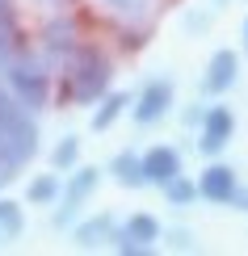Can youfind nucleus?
Masks as SVG:
<instances>
[{
    "mask_svg": "<svg viewBox=\"0 0 248 256\" xmlns=\"http://www.w3.org/2000/svg\"><path fill=\"white\" fill-rule=\"evenodd\" d=\"M114 80V63L101 46L93 42H80L68 59H63V92H68L76 105H97L101 92H110Z\"/></svg>",
    "mask_w": 248,
    "mask_h": 256,
    "instance_id": "nucleus-1",
    "label": "nucleus"
},
{
    "mask_svg": "<svg viewBox=\"0 0 248 256\" xmlns=\"http://www.w3.org/2000/svg\"><path fill=\"white\" fill-rule=\"evenodd\" d=\"M0 152L13 168H26L30 160L38 156V122H34V110H26L9 84L0 80Z\"/></svg>",
    "mask_w": 248,
    "mask_h": 256,
    "instance_id": "nucleus-2",
    "label": "nucleus"
},
{
    "mask_svg": "<svg viewBox=\"0 0 248 256\" xmlns=\"http://www.w3.org/2000/svg\"><path fill=\"white\" fill-rule=\"evenodd\" d=\"M0 80L9 84V92L26 105V110H47V101H51V72H47V63H42L34 50H17L9 63H0Z\"/></svg>",
    "mask_w": 248,
    "mask_h": 256,
    "instance_id": "nucleus-3",
    "label": "nucleus"
},
{
    "mask_svg": "<svg viewBox=\"0 0 248 256\" xmlns=\"http://www.w3.org/2000/svg\"><path fill=\"white\" fill-rule=\"evenodd\" d=\"M97 185H101V172L97 168H72V176H68V185L59 189V202H55V227H72L76 222V214L84 210V202H89L97 194Z\"/></svg>",
    "mask_w": 248,
    "mask_h": 256,
    "instance_id": "nucleus-4",
    "label": "nucleus"
},
{
    "mask_svg": "<svg viewBox=\"0 0 248 256\" xmlns=\"http://www.w3.org/2000/svg\"><path fill=\"white\" fill-rule=\"evenodd\" d=\"M156 240H160V222L152 218V214H131L122 222V227L114 231V248L122 252V256H147L156 248Z\"/></svg>",
    "mask_w": 248,
    "mask_h": 256,
    "instance_id": "nucleus-5",
    "label": "nucleus"
},
{
    "mask_svg": "<svg viewBox=\"0 0 248 256\" xmlns=\"http://www.w3.org/2000/svg\"><path fill=\"white\" fill-rule=\"evenodd\" d=\"M231 134H235V114L227 105L202 110V122H198V152L202 156H219L223 147L231 143Z\"/></svg>",
    "mask_w": 248,
    "mask_h": 256,
    "instance_id": "nucleus-6",
    "label": "nucleus"
},
{
    "mask_svg": "<svg viewBox=\"0 0 248 256\" xmlns=\"http://www.w3.org/2000/svg\"><path fill=\"white\" fill-rule=\"evenodd\" d=\"M172 97H177V92H172V80H164V76H160V80H147V84H143V92L131 101V105H135V110H131V114H135V122H139V126L160 122V118L172 110Z\"/></svg>",
    "mask_w": 248,
    "mask_h": 256,
    "instance_id": "nucleus-7",
    "label": "nucleus"
},
{
    "mask_svg": "<svg viewBox=\"0 0 248 256\" xmlns=\"http://www.w3.org/2000/svg\"><path fill=\"white\" fill-rule=\"evenodd\" d=\"M235 189H240V176H235L231 164H206L198 176V198L214 202V206H231Z\"/></svg>",
    "mask_w": 248,
    "mask_h": 256,
    "instance_id": "nucleus-8",
    "label": "nucleus"
},
{
    "mask_svg": "<svg viewBox=\"0 0 248 256\" xmlns=\"http://www.w3.org/2000/svg\"><path fill=\"white\" fill-rule=\"evenodd\" d=\"M235 80H240V55H235V50H227V46H219V50L210 55V63H206L202 92H206V97H223Z\"/></svg>",
    "mask_w": 248,
    "mask_h": 256,
    "instance_id": "nucleus-9",
    "label": "nucleus"
},
{
    "mask_svg": "<svg viewBox=\"0 0 248 256\" xmlns=\"http://www.w3.org/2000/svg\"><path fill=\"white\" fill-rule=\"evenodd\" d=\"M76 46H80V30H76V21H72V17L47 21V30H42V50H47L51 63H59V68H63V59H68Z\"/></svg>",
    "mask_w": 248,
    "mask_h": 256,
    "instance_id": "nucleus-10",
    "label": "nucleus"
},
{
    "mask_svg": "<svg viewBox=\"0 0 248 256\" xmlns=\"http://www.w3.org/2000/svg\"><path fill=\"white\" fill-rule=\"evenodd\" d=\"M181 172V152L177 147H147L143 152V176H147V185H168L172 176Z\"/></svg>",
    "mask_w": 248,
    "mask_h": 256,
    "instance_id": "nucleus-11",
    "label": "nucleus"
},
{
    "mask_svg": "<svg viewBox=\"0 0 248 256\" xmlns=\"http://www.w3.org/2000/svg\"><path fill=\"white\" fill-rule=\"evenodd\" d=\"M17 50H26V34H21L17 8H13V0H0V63H9Z\"/></svg>",
    "mask_w": 248,
    "mask_h": 256,
    "instance_id": "nucleus-12",
    "label": "nucleus"
},
{
    "mask_svg": "<svg viewBox=\"0 0 248 256\" xmlns=\"http://www.w3.org/2000/svg\"><path fill=\"white\" fill-rule=\"evenodd\" d=\"M110 176H114L122 189H143V185H147V176H143V156H135V152H118L114 164H110Z\"/></svg>",
    "mask_w": 248,
    "mask_h": 256,
    "instance_id": "nucleus-13",
    "label": "nucleus"
},
{
    "mask_svg": "<svg viewBox=\"0 0 248 256\" xmlns=\"http://www.w3.org/2000/svg\"><path fill=\"white\" fill-rule=\"evenodd\" d=\"M114 231H118L114 214H93V218H84L76 227V244L80 248H101V244L114 240Z\"/></svg>",
    "mask_w": 248,
    "mask_h": 256,
    "instance_id": "nucleus-14",
    "label": "nucleus"
},
{
    "mask_svg": "<svg viewBox=\"0 0 248 256\" xmlns=\"http://www.w3.org/2000/svg\"><path fill=\"white\" fill-rule=\"evenodd\" d=\"M126 105H131V92H101L97 97V110H93V130H110L126 114Z\"/></svg>",
    "mask_w": 248,
    "mask_h": 256,
    "instance_id": "nucleus-15",
    "label": "nucleus"
},
{
    "mask_svg": "<svg viewBox=\"0 0 248 256\" xmlns=\"http://www.w3.org/2000/svg\"><path fill=\"white\" fill-rule=\"evenodd\" d=\"M59 189H63L59 172H42V176H34V180H30L26 202H30V206H55V202H59Z\"/></svg>",
    "mask_w": 248,
    "mask_h": 256,
    "instance_id": "nucleus-16",
    "label": "nucleus"
},
{
    "mask_svg": "<svg viewBox=\"0 0 248 256\" xmlns=\"http://www.w3.org/2000/svg\"><path fill=\"white\" fill-rule=\"evenodd\" d=\"M168 198V206H189V202H198V180H189L185 172H177L168 180V185H160Z\"/></svg>",
    "mask_w": 248,
    "mask_h": 256,
    "instance_id": "nucleus-17",
    "label": "nucleus"
},
{
    "mask_svg": "<svg viewBox=\"0 0 248 256\" xmlns=\"http://www.w3.org/2000/svg\"><path fill=\"white\" fill-rule=\"evenodd\" d=\"M76 160H80V138H76V134L59 138L55 152H51V168H55V172H72V168H76Z\"/></svg>",
    "mask_w": 248,
    "mask_h": 256,
    "instance_id": "nucleus-18",
    "label": "nucleus"
},
{
    "mask_svg": "<svg viewBox=\"0 0 248 256\" xmlns=\"http://www.w3.org/2000/svg\"><path fill=\"white\" fill-rule=\"evenodd\" d=\"M21 231H26V214H21V206L0 198V240H17Z\"/></svg>",
    "mask_w": 248,
    "mask_h": 256,
    "instance_id": "nucleus-19",
    "label": "nucleus"
},
{
    "mask_svg": "<svg viewBox=\"0 0 248 256\" xmlns=\"http://www.w3.org/2000/svg\"><path fill=\"white\" fill-rule=\"evenodd\" d=\"M13 172H17V168H13V164H9V160H5V152H0V189L9 185V176H13Z\"/></svg>",
    "mask_w": 248,
    "mask_h": 256,
    "instance_id": "nucleus-20",
    "label": "nucleus"
},
{
    "mask_svg": "<svg viewBox=\"0 0 248 256\" xmlns=\"http://www.w3.org/2000/svg\"><path fill=\"white\" fill-rule=\"evenodd\" d=\"M168 240H172V248H189V236H185V231H172Z\"/></svg>",
    "mask_w": 248,
    "mask_h": 256,
    "instance_id": "nucleus-21",
    "label": "nucleus"
},
{
    "mask_svg": "<svg viewBox=\"0 0 248 256\" xmlns=\"http://www.w3.org/2000/svg\"><path fill=\"white\" fill-rule=\"evenodd\" d=\"M105 4H110V8H131L135 0H105Z\"/></svg>",
    "mask_w": 248,
    "mask_h": 256,
    "instance_id": "nucleus-22",
    "label": "nucleus"
},
{
    "mask_svg": "<svg viewBox=\"0 0 248 256\" xmlns=\"http://www.w3.org/2000/svg\"><path fill=\"white\" fill-rule=\"evenodd\" d=\"M244 46H248V17H244Z\"/></svg>",
    "mask_w": 248,
    "mask_h": 256,
    "instance_id": "nucleus-23",
    "label": "nucleus"
},
{
    "mask_svg": "<svg viewBox=\"0 0 248 256\" xmlns=\"http://www.w3.org/2000/svg\"><path fill=\"white\" fill-rule=\"evenodd\" d=\"M214 4H227V0H214Z\"/></svg>",
    "mask_w": 248,
    "mask_h": 256,
    "instance_id": "nucleus-24",
    "label": "nucleus"
}]
</instances>
